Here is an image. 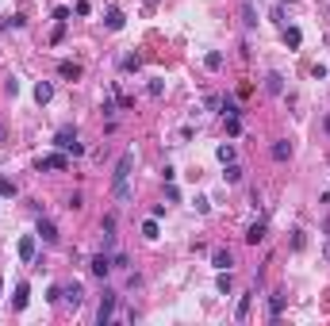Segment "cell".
Listing matches in <instances>:
<instances>
[{
  "label": "cell",
  "mask_w": 330,
  "mask_h": 326,
  "mask_svg": "<svg viewBox=\"0 0 330 326\" xmlns=\"http://www.w3.org/2000/svg\"><path fill=\"white\" fill-rule=\"evenodd\" d=\"M280 39H284V46H288V50H295V46L304 43V35L295 31V27H284V31H280Z\"/></svg>",
  "instance_id": "7c38bea8"
},
{
  "label": "cell",
  "mask_w": 330,
  "mask_h": 326,
  "mask_svg": "<svg viewBox=\"0 0 330 326\" xmlns=\"http://www.w3.org/2000/svg\"><path fill=\"white\" fill-rule=\"evenodd\" d=\"M230 265H235V253H230V249H215V269H219V273L230 269Z\"/></svg>",
  "instance_id": "2e32d148"
},
{
  "label": "cell",
  "mask_w": 330,
  "mask_h": 326,
  "mask_svg": "<svg viewBox=\"0 0 330 326\" xmlns=\"http://www.w3.org/2000/svg\"><path fill=\"white\" fill-rule=\"evenodd\" d=\"M0 300H4V284H0Z\"/></svg>",
  "instance_id": "4dcf8cb0"
},
{
  "label": "cell",
  "mask_w": 330,
  "mask_h": 326,
  "mask_svg": "<svg viewBox=\"0 0 330 326\" xmlns=\"http://www.w3.org/2000/svg\"><path fill=\"white\" fill-rule=\"evenodd\" d=\"M265 92L280 96V92H284V77H280V73H269V77H265Z\"/></svg>",
  "instance_id": "4fadbf2b"
},
{
  "label": "cell",
  "mask_w": 330,
  "mask_h": 326,
  "mask_svg": "<svg viewBox=\"0 0 330 326\" xmlns=\"http://www.w3.org/2000/svg\"><path fill=\"white\" fill-rule=\"evenodd\" d=\"M39 238H43L46 246H54V242H58V226H54L50 219H39Z\"/></svg>",
  "instance_id": "ba28073f"
},
{
  "label": "cell",
  "mask_w": 330,
  "mask_h": 326,
  "mask_svg": "<svg viewBox=\"0 0 330 326\" xmlns=\"http://www.w3.org/2000/svg\"><path fill=\"white\" fill-rule=\"evenodd\" d=\"M0 196H4V200H12V196H16V180L0 177Z\"/></svg>",
  "instance_id": "603a6c76"
},
{
  "label": "cell",
  "mask_w": 330,
  "mask_h": 326,
  "mask_svg": "<svg viewBox=\"0 0 330 326\" xmlns=\"http://www.w3.org/2000/svg\"><path fill=\"white\" fill-rule=\"evenodd\" d=\"M115 303H119V296H115V292H104V300H100V311H96V322H100V326H108V322H112Z\"/></svg>",
  "instance_id": "277c9868"
},
{
  "label": "cell",
  "mask_w": 330,
  "mask_h": 326,
  "mask_svg": "<svg viewBox=\"0 0 330 326\" xmlns=\"http://www.w3.org/2000/svg\"><path fill=\"white\" fill-rule=\"evenodd\" d=\"M250 307H253V296H242V300H238V311H235L238 322H246V318H250Z\"/></svg>",
  "instance_id": "ac0fdd59"
},
{
  "label": "cell",
  "mask_w": 330,
  "mask_h": 326,
  "mask_svg": "<svg viewBox=\"0 0 330 326\" xmlns=\"http://www.w3.org/2000/svg\"><path fill=\"white\" fill-rule=\"evenodd\" d=\"M142 238H150V242L157 238V219H154V215H150L146 223H142Z\"/></svg>",
  "instance_id": "7402d4cb"
},
{
  "label": "cell",
  "mask_w": 330,
  "mask_h": 326,
  "mask_svg": "<svg viewBox=\"0 0 330 326\" xmlns=\"http://www.w3.org/2000/svg\"><path fill=\"white\" fill-rule=\"evenodd\" d=\"M326 131H330V115H326Z\"/></svg>",
  "instance_id": "1f68e13d"
},
{
  "label": "cell",
  "mask_w": 330,
  "mask_h": 326,
  "mask_svg": "<svg viewBox=\"0 0 330 326\" xmlns=\"http://www.w3.org/2000/svg\"><path fill=\"white\" fill-rule=\"evenodd\" d=\"M223 180H226V184H238V180H242V169H238L235 161H226V173H223Z\"/></svg>",
  "instance_id": "d6986e66"
},
{
  "label": "cell",
  "mask_w": 330,
  "mask_h": 326,
  "mask_svg": "<svg viewBox=\"0 0 330 326\" xmlns=\"http://www.w3.org/2000/svg\"><path fill=\"white\" fill-rule=\"evenodd\" d=\"M54 146L65 150V154H85V146L77 142V131H73V127H61L58 135H54Z\"/></svg>",
  "instance_id": "7a4b0ae2"
},
{
  "label": "cell",
  "mask_w": 330,
  "mask_h": 326,
  "mask_svg": "<svg viewBox=\"0 0 330 326\" xmlns=\"http://www.w3.org/2000/svg\"><path fill=\"white\" fill-rule=\"evenodd\" d=\"M204 61H208V69H219V66H223V54H215V50H211Z\"/></svg>",
  "instance_id": "f1b7e54d"
},
{
  "label": "cell",
  "mask_w": 330,
  "mask_h": 326,
  "mask_svg": "<svg viewBox=\"0 0 330 326\" xmlns=\"http://www.w3.org/2000/svg\"><path fill=\"white\" fill-rule=\"evenodd\" d=\"M246 242H250V246H257V242H265V223H261V219H257V223L250 226V231H246Z\"/></svg>",
  "instance_id": "9a60e30c"
},
{
  "label": "cell",
  "mask_w": 330,
  "mask_h": 326,
  "mask_svg": "<svg viewBox=\"0 0 330 326\" xmlns=\"http://www.w3.org/2000/svg\"><path fill=\"white\" fill-rule=\"evenodd\" d=\"M0 27H4V31L16 27V31H19V27H23V16H4V19H0Z\"/></svg>",
  "instance_id": "484cf974"
},
{
  "label": "cell",
  "mask_w": 330,
  "mask_h": 326,
  "mask_svg": "<svg viewBox=\"0 0 330 326\" xmlns=\"http://www.w3.org/2000/svg\"><path fill=\"white\" fill-rule=\"evenodd\" d=\"M196 211H200V215H208V211H211V204H208L204 196H196Z\"/></svg>",
  "instance_id": "f546056e"
},
{
  "label": "cell",
  "mask_w": 330,
  "mask_h": 326,
  "mask_svg": "<svg viewBox=\"0 0 330 326\" xmlns=\"http://www.w3.org/2000/svg\"><path fill=\"white\" fill-rule=\"evenodd\" d=\"M61 296H65V300H70L73 307H81V303H85V288H81L77 280H70V284H65V288H61Z\"/></svg>",
  "instance_id": "52a82bcc"
},
{
  "label": "cell",
  "mask_w": 330,
  "mask_h": 326,
  "mask_svg": "<svg viewBox=\"0 0 330 326\" xmlns=\"http://www.w3.org/2000/svg\"><path fill=\"white\" fill-rule=\"evenodd\" d=\"M123 69H127V73H135V69H142V58H139V54H127V58H123Z\"/></svg>",
  "instance_id": "d4e9b609"
},
{
  "label": "cell",
  "mask_w": 330,
  "mask_h": 326,
  "mask_svg": "<svg viewBox=\"0 0 330 326\" xmlns=\"http://www.w3.org/2000/svg\"><path fill=\"white\" fill-rule=\"evenodd\" d=\"M280 4H288V0H280Z\"/></svg>",
  "instance_id": "836d02e7"
},
{
  "label": "cell",
  "mask_w": 330,
  "mask_h": 326,
  "mask_svg": "<svg viewBox=\"0 0 330 326\" xmlns=\"http://www.w3.org/2000/svg\"><path fill=\"white\" fill-rule=\"evenodd\" d=\"M273 157H277V161H288V157H292V146H288V142H273Z\"/></svg>",
  "instance_id": "ffe728a7"
},
{
  "label": "cell",
  "mask_w": 330,
  "mask_h": 326,
  "mask_svg": "<svg viewBox=\"0 0 330 326\" xmlns=\"http://www.w3.org/2000/svg\"><path fill=\"white\" fill-rule=\"evenodd\" d=\"M88 269H92V276H100V280H104V276L112 273V257H108V253H96V257L88 261Z\"/></svg>",
  "instance_id": "8992f818"
},
{
  "label": "cell",
  "mask_w": 330,
  "mask_h": 326,
  "mask_svg": "<svg viewBox=\"0 0 330 326\" xmlns=\"http://www.w3.org/2000/svg\"><path fill=\"white\" fill-rule=\"evenodd\" d=\"M215 157H219L223 165H226V161H235V146H230V142H226V146H219V150H215Z\"/></svg>",
  "instance_id": "cb8c5ba5"
},
{
  "label": "cell",
  "mask_w": 330,
  "mask_h": 326,
  "mask_svg": "<svg viewBox=\"0 0 330 326\" xmlns=\"http://www.w3.org/2000/svg\"><path fill=\"white\" fill-rule=\"evenodd\" d=\"M16 249H19V261H23V265H31V261H35V249H39V238H35V234H23Z\"/></svg>",
  "instance_id": "5b68a950"
},
{
  "label": "cell",
  "mask_w": 330,
  "mask_h": 326,
  "mask_svg": "<svg viewBox=\"0 0 330 326\" xmlns=\"http://www.w3.org/2000/svg\"><path fill=\"white\" fill-rule=\"evenodd\" d=\"M35 100L39 104H50L54 100V85H50V81H39V85H35Z\"/></svg>",
  "instance_id": "30bf717a"
},
{
  "label": "cell",
  "mask_w": 330,
  "mask_h": 326,
  "mask_svg": "<svg viewBox=\"0 0 330 326\" xmlns=\"http://www.w3.org/2000/svg\"><path fill=\"white\" fill-rule=\"evenodd\" d=\"M326 196H330V192H326Z\"/></svg>",
  "instance_id": "e575fe53"
},
{
  "label": "cell",
  "mask_w": 330,
  "mask_h": 326,
  "mask_svg": "<svg viewBox=\"0 0 330 326\" xmlns=\"http://www.w3.org/2000/svg\"><path fill=\"white\" fill-rule=\"evenodd\" d=\"M58 77H65V81H81V66H77V61H58Z\"/></svg>",
  "instance_id": "9c48e42d"
},
{
  "label": "cell",
  "mask_w": 330,
  "mask_h": 326,
  "mask_svg": "<svg viewBox=\"0 0 330 326\" xmlns=\"http://www.w3.org/2000/svg\"><path fill=\"white\" fill-rule=\"evenodd\" d=\"M146 4H157V0H146Z\"/></svg>",
  "instance_id": "d6a6232c"
},
{
  "label": "cell",
  "mask_w": 330,
  "mask_h": 326,
  "mask_svg": "<svg viewBox=\"0 0 330 326\" xmlns=\"http://www.w3.org/2000/svg\"><path fill=\"white\" fill-rule=\"evenodd\" d=\"M104 23H108V31H123V23H127V19H123V12H119V8H112Z\"/></svg>",
  "instance_id": "e0dca14e"
},
{
  "label": "cell",
  "mask_w": 330,
  "mask_h": 326,
  "mask_svg": "<svg viewBox=\"0 0 330 326\" xmlns=\"http://www.w3.org/2000/svg\"><path fill=\"white\" fill-rule=\"evenodd\" d=\"M27 300H31V288H27V284H16V300H12V307L23 311V307H27Z\"/></svg>",
  "instance_id": "5bb4252c"
},
{
  "label": "cell",
  "mask_w": 330,
  "mask_h": 326,
  "mask_svg": "<svg viewBox=\"0 0 330 326\" xmlns=\"http://www.w3.org/2000/svg\"><path fill=\"white\" fill-rule=\"evenodd\" d=\"M284 315V292H273L269 296V318H280Z\"/></svg>",
  "instance_id": "8fae6325"
},
{
  "label": "cell",
  "mask_w": 330,
  "mask_h": 326,
  "mask_svg": "<svg viewBox=\"0 0 330 326\" xmlns=\"http://www.w3.org/2000/svg\"><path fill=\"white\" fill-rule=\"evenodd\" d=\"M230 288H235V280H230V269H223V273H219V292L230 296Z\"/></svg>",
  "instance_id": "44dd1931"
},
{
  "label": "cell",
  "mask_w": 330,
  "mask_h": 326,
  "mask_svg": "<svg viewBox=\"0 0 330 326\" xmlns=\"http://www.w3.org/2000/svg\"><path fill=\"white\" fill-rule=\"evenodd\" d=\"M130 169H135V150L119 154V161H115V173H112V196L115 200H130V188H127Z\"/></svg>",
  "instance_id": "6da1fadb"
},
{
  "label": "cell",
  "mask_w": 330,
  "mask_h": 326,
  "mask_svg": "<svg viewBox=\"0 0 330 326\" xmlns=\"http://www.w3.org/2000/svg\"><path fill=\"white\" fill-rule=\"evenodd\" d=\"M35 169H39V173H58V169H70V157H65V154H46V157H39V161H35Z\"/></svg>",
  "instance_id": "3957f363"
},
{
  "label": "cell",
  "mask_w": 330,
  "mask_h": 326,
  "mask_svg": "<svg viewBox=\"0 0 330 326\" xmlns=\"http://www.w3.org/2000/svg\"><path fill=\"white\" fill-rule=\"evenodd\" d=\"M223 115H226V119H238V104L226 100V104H223Z\"/></svg>",
  "instance_id": "83f0119b"
},
{
  "label": "cell",
  "mask_w": 330,
  "mask_h": 326,
  "mask_svg": "<svg viewBox=\"0 0 330 326\" xmlns=\"http://www.w3.org/2000/svg\"><path fill=\"white\" fill-rule=\"evenodd\" d=\"M242 19H246V27H257V19H253V0H246V8H242Z\"/></svg>",
  "instance_id": "4316f807"
}]
</instances>
